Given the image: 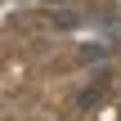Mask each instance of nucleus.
<instances>
[{
    "label": "nucleus",
    "mask_w": 121,
    "mask_h": 121,
    "mask_svg": "<svg viewBox=\"0 0 121 121\" xmlns=\"http://www.w3.org/2000/svg\"><path fill=\"white\" fill-rule=\"evenodd\" d=\"M81 58H85V63H99V58H108V49H103V45H85Z\"/></svg>",
    "instance_id": "f257e3e1"
}]
</instances>
